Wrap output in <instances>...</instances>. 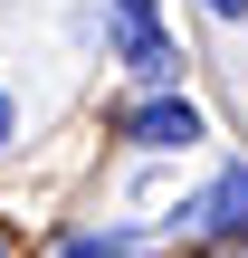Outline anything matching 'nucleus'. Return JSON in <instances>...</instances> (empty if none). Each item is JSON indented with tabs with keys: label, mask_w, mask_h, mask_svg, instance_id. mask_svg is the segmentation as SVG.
<instances>
[{
	"label": "nucleus",
	"mask_w": 248,
	"mask_h": 258,
	"mask_svg": "<svg viewBox=\"0 0 248 258\" xmlns=\"http://www.w3.org/2000/svg\"><path fill=\"white\" fill-rule=\"evenodd\" d=\"M105 38H115V67L153 96V86H182V48L162 38V10L153 0H105Z\"/></svg>",
	"instance_id": "obj_1"
},
{
	"label": "nucleus",
	"mask_w": 248,
	"mask_h": 258,
	"mask_svg": "<svg viewBox=\"0 0 248 258\" xmlns=\"http://www.w3.org/2000/svg\"><path fill=\"white\" fill-rule=\"evenodd\" d=\"M115 144H134V153H191V144H210V115L182 86H153V96H134L115 115Z\"/></svg>",
	"instance_id": "obj_2"
},
{
	"label": "nucleus",
	"mask_w": 248,
	"mask_h": 258,
	"mask_svg": "<svg viewBox=\"0 0 248 258\" xmlns=\"http://www.w3.org/2000/svg\"><path fill=\"white\" fill-rule=\"evenodd\" d=\"M172 230L182 239H201V249H229V239H248V163H220L182 211H172Z\"/></svg>",
	"instance_id": "obj_3"
},
{
	"label": "nucleus",
	"mask_w": 248,
	"mask_h": 258,
	"mask_svg": "<svg viewBox=\"0 0 248 258\" xmlns=\"http://www.w3.org/2000/svg\"><path fill=\"white\" fill-rule=\"evenodd\" d=\"M143 249H153V239L115 220V230H67V239H57V249H48V258H143Z\"/></svg>",
	"instance_id": "obj_4"
},
{
	"label": "nucleus",
	"mask_w": 248,
	"mask_h": 258,
	"mask_svg": "<svg viewBox=\"0 0 248 258\" xmlns=\"http://www.w3.org/2000/svg\"><path fill=\"white\" fill-rule=\"evenodd\" d=\"M10 134H19V105H10V96H0V153H10Z\"/></svg>",
	"instance_id": "obj_5"
},
{
	"label": "nucleus",
	"mask_w": 248,
	"mask_h": 258,
	"mask_svg": "<svg viewBox=\"0 0 248 258\" xmlns=\"http://www.w3.org/2000/svg\"><path fill=\"white\" fill-rule=\"evenodd\" d=\"M201 10H210V19H248V0H201Z\"/></svg>",
	"instance_id": "obj_6"
},
{
	"label": "nucleus",
	"mask_w": 248,
	"mask_h": 258,
	"mask_svg": "<svg viewBox=\"0 0 248 258\" xmlns=\"http://www.w3.org/2000/svg\"><path fill=\"white\" fill-rule=\"evenodd\" d=\"M201 258H248V239H229V249H201Z\"/></svg>",
	"instance_id": "obj_7"
},
{
	"label": "nucleus",
	"mask_w": 248,
	"mask_h": 258,
	"mask_svg": "<svg viewBox=\"0 0 248 258\" xmlns=\"http://www.w3.org/2000/svg\"><path fill=\"white\" fill-rule=\"evenodd\" d=\"M0 258H10V249H0Z\"/></svg>",
	"instance_id": "obj_8"
}]
</instances>
